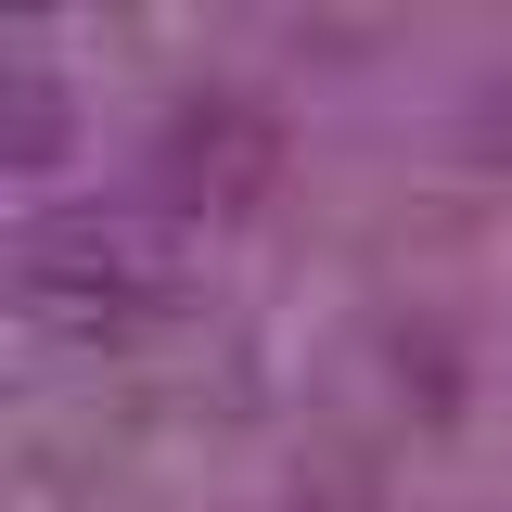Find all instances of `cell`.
I'll return each instance as SVG.
<instances>
[{"mask_svg":"<svg viewBox=\"0 0 512 512\" xmlns=\"http://www.w3.org/2000/svg\"><path fill=\"white\" fill-rule=\"evenodd\" d=\"M474 154H487V167H512V77H487V90H474Z\"/></svg>","mask_w":512,"mask_h":512,"instance_id":"3957f363","label":"cell"},{"mask_svg":"<svg viewBox=\"0 0 512 512\" xmlns=\"http://www.w3.org/2000/svg\"><path fill=\"white\" fill-rule=\"evenodd\" d=\"M26 282L77 320H128V308H167V244L141 231V218H52L39 244H26Z\"/></svg>","mask_w":512,"mask_h":512,"instance_id":"6da1fadb","label":"cell"},{"mask_svg":"<svg viewBox=\"0 0 512 512\" xmlns=\"http://www.w3.org/2000/svg\"><path fill=\"white\" fill-rule=\"evenodd\" d=\"M52 141H64V103H52V77L0 52V167H39Z\"/></svg>","mask_w":512,"mask_h":512,"instance_id":"7a4b0ae2","label":"cell"}]
</instances>
